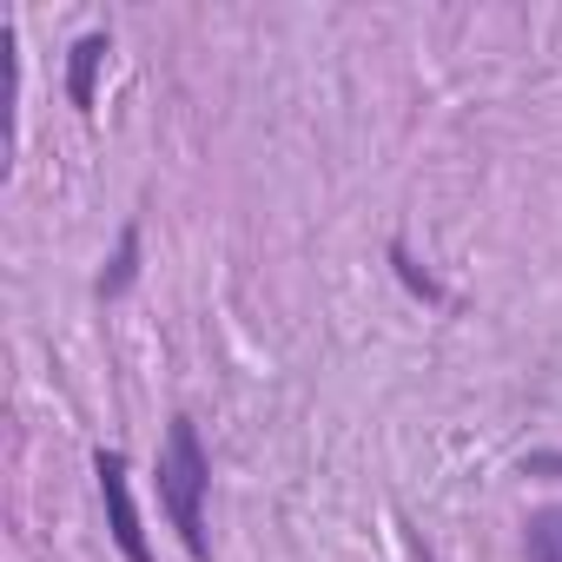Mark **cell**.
<instances>
[{"label": "cell", "instance_id": "obj_1", "mask_svg": "<svg viewBox=\"0 0 562 562\" xmlns=\"http://www.w3.org/2000/svg\"><path fill=\"white\" fill-rule=\"evenodd\" d=\"M159 509L172 516L179 542L192 562H212V536H205V490H212V463H205V443H199V424L179 411L166 424V443H159Z\"/></svg>", "mask_w": 562, "mask_h": 562}, {"label": "cell", "instance_id": "obj_2", "mask_svg": "<svg viewBox=\"0 0 562 562\" xmlns=\"http://www.w3.org/2000/svg\"><path fill=\"white\" fill-rule=\"evenodd\" d=\"M93 476H100V503H106L113 549L126 562H153V542L139 529V503H133V483H126V450H93Z\"/></svg>", "mask_w": 562, "mask_h": 562}, {"label": "cell", "instance_id": "obj_3", "mask_svg": "<svg viewBox=\"0 0 562 562\" xmlns=\"http://www.w3.org/2000/svg\"><path fill=\"white\" fill-rule=\"evenodd\" d=\"M106 54H113V34H106V27L80 34L74 54H67V100H74L80 113H93V100H100V67H106Z\"/></svg>", "mask_w": 562, "mask_h": 562}, {"label": "cell", "instance_id": "obj_4", "mask_svg": "<svg viewBox=\"0 0 562 562\" xmlns=\"http://www.w3.org/2000/svg\"><path fill=\"white\" fill-rule=\"evenodd\" d=\"M133 278H139V225L126 218L120 225V245H113V265L100 271V299H126Z\"/></svg>", "mask_w": 562, "mask_h": 562}, {"label": "cell", "instance_id": "obj_5", "mask_svg": "<svg viewBox=\"0 0 562 562\" xmlns=\"http://www.w3.org/2000/svg\"><path fill=\"white\" fill-rule=\"evenodd\" d=\"M529 562H562V503L529 516Z\"/></svg>", "mask_w": 562, "mask_h": 562}, {"label": "cell", "instance_id": "obj_6", "mask_svg": "<svg viewBox=\"0 0 562 562\" xmlns=\"http://www.w3.org/2000/svg\"><path fill=\"white\" fill-rule=\"evenodd\" d=\"M391 265H397V278H404V285H411V292H417V299H430V305H437V299H443V292H437V278H430V271H417V265H411V251H404V245H391Z\"/></svg>", "mask_w": 562, "mask_h": 562}]
</instances>
